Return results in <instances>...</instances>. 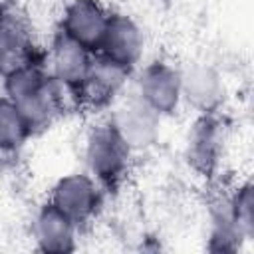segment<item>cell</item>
Segmentation results:
<instances>
[{"mask_svg":"<svg viewBox=\"0 0 254 254\" xmlns=\"http://www.w3.org/2000/svg\"><path fill=\"white\" fill-rule=\"evenodd\" d=\"M0 81L2 93L16 103L32 137L48 131L67 107H73L69 93L48 73L46 58L20 65Z\"/></svg>","mask_w":254,"mask_h":254,"instance_id":"cell-1","label":"cell"},{"mask_svg":"<svg viewBox=\"0 0 254 254\" xmlns=\"http://www.w3.org/2000/svg\"><path fill=\"white\" fill-rule=\"evenodd\" d=\"M83 159L87 173L99 183L105 194H115L121 190L129 177L133 151L107 119L87 131Z\"/></svg>","mask_w":254,"mask_h":254,"instance_id":"cell-2","label":"cell"},{"mask_svg":"<svg viewBox=\"0 0 254 254\" xmlns=\"http://www.w3.org/2000/svg\"><path fill=\"white\" fill-rule=\"evenodd\" d=\"M226 149V123L220 113L196 115L185 141V161L204 181L216 179Z\"/></svg>","mask_w":254,"mask_h":254,"instance_id":"cell-3","label":"cell"},{"mask_svg":"<svg viewBox=\"0 0 254 254\" xmlns=\"http://www.w3.org/2000/svg\"><path fill=\"white\" fill-rule=\"evenodd\" d=\"M133 73V69L101 54H93L87 75L79 87L75 107L93 113L113 107L121 99V93L125 91Z\"/></svg>","mask_w":254,"mask_h":254,"instance_id":"cell-4","label":"cell"},{"mask_svg":"<svg viewBox=\"0 0 254 254\" xmlns=\"http://www.w3.org/2000/svg\"><path fill=\"white\" fill-rule=\"evenodd\" d=\"M105 190L87 173H67L62 175L50 189V202L67 214L79 230L93 222L103 208Z\"/></svg>","mask_w":254,"mask_h":254,"instance_id":"cell-5","label":"cell"},{"mask_svg":"<svg viewBox=\"0 0 254 254\" xmlns=\"http://www.w3.org/2000/svg\"><path fill=\"white\" fill-rule=\"evenodd\" d=\"M135 95L161 117H171L183 105L181 67L165 60L145 64L135 75Z\"/></svg>","mask_w":254,"mask_h":254,"instance_id":"cell-6","label":"cell"},{"mask_svg":"<svg viewBox=\"0 0 254 254\" xmlns=\"http://www.w3.org/2000/svg\"><path fill=\"white\" fill-rule=\"evenodd\" d=\"M113 107L115 109L109 121L119 133V137L127 143V147L133 151V155L149 151L151 147L157 145L161 137L163 117L155 109H151L135 93L127 99L117 101Z\"/></svg>","mask_w":254,"mask_h":254,"instance_id":"cell-7","label":"cell"},{"mask_svg":"<svg viewBox=\"0 0 254 254\" xmlns=\"http://www.w3.org/2000/svg\"><path fill=\"white\" fill-rule=\"evenodd\" d=\"M111 10L101 0H69L60 16L58 32L83 46L91 54L99 52Z\"/></svg>","mask_w":254,"mask_h":254,"instance_id":"cell-8","label":"cell"},{"mask_svg":"<svg viewBox=\"0 0 254 254\" xmlns=\"http://www.w3.org/2000/svg\"><path fill=\"white\" fill-rule=\"evenodd\" d=\"M183 103L196 115L220 113L226 99V83L222 73L206 62H192L181 67Z\"/></svg>","mask_w":254,"mask_h":254,"instance_id":"cell-9","label":"cell"},{"mask_svg":"<svg viewBox=\"0 0 254 254\" xmlns=\"http://www.w3.org/2000/svg\"><path fill=\"white\" fill-rule=\"evenodd\" d=\"M91 58H93V54L89 50L71 42L69 38H65L60 32L54 34V38L50 42V48L46 52L48 73L69 93V97L73 101V107H75L79 87H81V83L87 75Z\"/></svg>","mask_w":254,"mask_h":254,"instance_id":"cell-10","label":"cell"},{"mask_svg":"<svg viewBox=\"0 0 254 254\" xmlns=\"http://www.w3.org/2000/svg\"><path fill=\"white\" fill-rule=\"evenodd\" d=\"M30 22L16 10L0 16V79L24 64L44 60Z\"/></svg>","mask_w":254,"mask_h":254,"instance_id":"cell-11","label":"cell"},{"mask_svg":"<svg viewBox=\"0 0 254 254\" xmlns=\"http://www.w3.org/2000/svg\"><path fill=\"white\" fill-rule=\"evenodd\" d=\"M79 226L58 206L46 200L32 218V238L40 252L67 254L77 248Z\"/></svg>","mask_w":254,"mask_h":254,"instance_id":"cell-12","label":"cell"},{"mask_svg":"<svg viewBox=\"0 0 254 254\" xmlns=\"http://www.w3.org/2000/svg\"><path fill=\"white\" fill-rule=\"evenodd\" d=\"M143 48L145 36L141 26L123 12H111L97 54L135 71L143 58Z\"/></svg>","mask_w":254,"mask_h":254,"instance_id":"cell-13","label":"cell"},{"mask_svg":"<svg viewBox=\"0 0 254 254\" xmlns=\"http://www.w3.org/2000/svg\"><path fill=\"white\" fill-rule=\"evenodd\" d=\"M206 250L210 252H238L242 242H246L244 234L236 226L226 194L216 196L208 204V236H206Z\"/></svg>","mask_w":254,"mask_h":254,"instance_id":"cell-14","label":"cell"},{"mask_svg":"<svg viewBox=\"0 0 254 254\" xmlns=\"http://www.w3.org/2000/svg\"><path fill=\"white\" fill-rule=\"evenodd\" d=\"M30 137L32 131L16 103L0 93V155L18 153Z\"/></svg>","mask_w":254,"mask_h":254,"instance_id":"cell-15","label":"cell"},{"mask_svg":"<svg viewBox=\"0 0 254 254\" xmlns=\"http://www.w3.org/2000/svg\"><path fill=\"white\" fill-rule=\"evenodd\" d=\"M228 198V208L230 214L236 222V226L240 228V232L244 234L246 240L252 238L254 234V189L252 183H240L238 187L232 189V192L226 194Z\"/></svg>","mask_w":254,"mask_h":254,"instance_id":"cell-16","label":"cell"},{"mask_svg":"<svg viewBox=\"0 0 254 254\" xmlns=\"http://www.w3.org/2000/svg\"><path fill=\"white\" fill-rule=\"evenodd\" d=\"M16 10V0H0V16Z\"/></svg>","mask_w":254,"mask_h":254,"instance_id":"cell-17","label":"cell"}]
</instances>
